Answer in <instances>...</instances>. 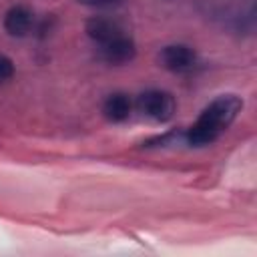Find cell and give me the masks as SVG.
Wrapping results in <instances>:
<instances>
[{"label":"cell","instance_id":"cell-1","mask_svg":"<svg viewBox=\"0 0 257 257\" xmlns=\"http://www.w3.org/2000/svg\"><path fill=\"white\" fill-rule=\"evenodd\" d=\"M243 108V100L235 94H221L211 100L199 118L183 133V141L189 147H207L213 145L237 118Z\"/></svg>","mask_w":257,"mask_h":257},{"label":"cell","instance_id":"cell-2","mask_svg":"<svg viewBox=\"0 0 257 257\" xmlns=\"http://www.w3.org/2000/svg\"><path fill=\"white\" fill-rule=\"evenodd\" d=\"M137 108L143 116L155 122H167L173 118L177 104L171 92L161 88H149L137 96Z\"/></svg>","mask_w":257,"mask_h":257},{"label":"cell","instance_id":"cell-3","mask_svg":"<svg viewBox=\"0 0 257 257\" xmlns=\"http://www.w3.org/2000/svg\"><path fill=\"white\" fill-rule=\"evenodd\" d=\"M159 60L171 72H187L197 64V52L187 44H169L161 50Z\"/></svg>","mask_w":257,"mask_h":257},{"label":"cell","instance_id":"cell-4","mask_svg":"<svg viewBox=\"0 0 257 257\" xmlns=\"http://www.w3.org/2000/svg\"><path fill=\"white\" fill-rule=\"evenodd\" d=\"M100 50V56L104 62L108 64H124V62H131L135 58V52H137V46H135V40L126 34H120L104 44L98 46Z\"/></svg>","mask_w":257,"mask_h":257},{"label":"cell","instance_id":"cell-5","mask_svg":"<svg viewBox=\"0 0 257 257\" xmlns=\"http://www.w3.org/2000/svg\"><path fill=\"white\" fill-rule=\"evenodd\" d=\"M84 30H86V36L98 46L108 42V40H112V38H116V36H120V34H124L122 26L110 16H92L86 22Z\"/></svg>","mask_w":257,"mask_h":257},{"label":"cell","instance_id":"cell-6","mask_svg":"<svg viewBox=\"0 0 257 257\" xmlns=\"http://www.w3.org/2000/svg\"><path fill=\"white\" fill-rule=\"evenodd\" d=\"M4 30L10 36H26L34 30V14L28 6L16 4L4 14Z\"/></svg>","mask_w":257,"mask_h":257},{"label":"cell","instance_id":"cell-7","mask_svg":"<svg viewBox=\"0 0 257 257\" xmlns=\"http://www.w3.org/2000/svg\"><path fill=\"white\" fill-rule=\"evenodd\" d=\"M131 110H133V102H131L128 94H124V92H112L102 102V114L110 122L126 120L131 116Z\"/></svg>","mask_w":257,"mask_h":257},{"label":"cell","instance_id":"cell-8","mask_svg":"<svg viewBox=\"0 0 257 257\" xmlns=\"http://www.w3.org/2000/svg\"><path fill=\"white\" fill-rule=\"evenodd\" d=\"M76 2L88 8H98V10H108V8H116L122 4V0H76Z\"/></svg>","mask_w":257,"mask_h":257},{"label":"cell","instance_id":"cell-9","mask_svg":"<svg viewBox=\"0 0 257 257\" xmlns=\"http://www.w3.org/2000/svg\"><path fill=\"white\" fill-rule=\"evenodd\" d=\"M12 74H14V62H12V58L6 56V54H0V82L12 78Z\"/></svg>","mask_w":257,"mask_h":257}]
</instances>
